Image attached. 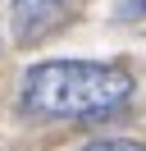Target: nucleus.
<instances>
[{
  "label": "nucleus",
  "mask_w": 146,
  "mask_h": 151,
  "mask_svg": "<svg viewBox=\"0 0 146 151\" xmlns=\"http://www.w3.org/2000/svg\"><path fill=\"white\" fill-rule=\"evenodd\" d=\"M132 96V73L123 64L91 60H46L23 73V105L50 119H91L110 114Z\"/></svg>",
  "instance_id": "1"
},
{
  "label": "nucleus",
  "mask_w": 146,
  "mask_h": 151,
  "mask_svg": "<svg viewBox=\"0 0 146 151\" xmlns=\"http://www.w3.org/2000/svg\"><path fill=\"white\" fill-rule=\"evenodd\" d=\"M64 14H69L64 0H9V19H14L23 46L41 41L46 32H55V28L64 23Z\"/></svg>",
  "instance_id": "2"
},
{
  "label": "nucleus",
  "mask_w": 146,
  "mask_h": 151,
  "mask_svg": "<svg viewBox=\"0 0 146 151\" xmlns=\"http://www.w3.org/2000/svg\"><path fill=\"white\" fill-rule=\"evenodd\" d=\"M82 151H146V147L132 137H100V142H87Z\"/></svg>",
  "instance_id": "3"
},
{
  "label": "nucleus",
  "mask_w": 146,
  "mask_h": 151,
  "mask_svg": "<svg viewBox=\"0 0 146 151\" xmlns=\"http://www.w3.org/2000/svg\"><path fill=\"white\" fill-rule=\"evenodd\" d=\"M119 14H123V19H146V0H123Z\"/></svg>",
  "instance_id": "4"
}]
</instances>
